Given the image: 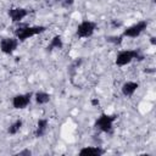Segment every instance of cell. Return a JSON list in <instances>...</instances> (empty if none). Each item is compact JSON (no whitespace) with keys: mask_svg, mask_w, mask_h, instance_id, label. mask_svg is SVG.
Returning a JSON list of instances; mask_svg holds the SVG:
<instances>
[{"mask_svg":"<svg viewBox=\"0 0 156 156\" xmlns=\"http://www.w3.org/2000/svg\"><path fill=\"white\" fill-rule=\"evenodd\" d=\"M135 58L141 60V56L139 55V51L138 50H122V51H119L117 54L115 63L118 67H123V66L129 65Z\"/></svg>","mask_w":156,"mask_h":156,"instance_id":"obj_3","label":"cell"},{"mask_svg":"<svg viewBox=\"0 0 156 156\" xmlns=\"http://www.w3.org/2000/svg\"><path fill=\"white\" fill-rule=\"evenodd\" d=\"M62 46H63V41H62L61 35H55V37L51 39L50 44L48 45L46 50H48V51H51V50H54V49H61Z\"/></svg>","mask_w":156,"mask_h":156,"instance_id":"obj_13","label":"cell"},{"mask_svg":"<svg viewBox=\"0 0 156 156\" xmlns=\"http://www.w3.org/2000/svg\"><path fill=\"white\" fill-rule=\"evenodd\" d=\"M150 43H151V45H156V38L155 37H151L150 38Z\"/></svg>","mask_w":156,"mask_h":156,"instance_id":"obj_19","label":"cell"},{"mask_svg":"<svg viewBox=\"0 0 156 156\" xmlns=\"http://www.w3.org/2000/svg\"><path fill=\"white\" fill-rule=\"evenodd\" d=\"M105 154V150L100 146H85L79 150L80 156H101Z\"/></svg>","mask_w":156,"mask_h":156,"instance_id":"obj_10","label":"cell"},{"mask_svg":"<svg viewBox=\"0 0 156 156\" xmlns=\"http://www.w3.org/2000/svg\"><path fill=\"white\" fill-rule=\"evenodd\" d=\"M33 98V94L32 93H24V94H17L12 98L11 100V104H12V107L16 108V110H23L26 108L29 104H30V100Z\"/></svg>","mask_w":156,"mask_h":156,"instance_id":"obj_6","label":"cell"},{"mask_svg":"<svg viewBox=\"0 0 156 156\" xmlns=\"http://www.w3.org/2000/svg\"><path fill=\"white\" fill-rule=\"evenodd\" d=\"M22 124H23V122H22L21 119L15 121L13 123H11V124L9 126V128H7V133H9L10 135H15V134H17V133L20 132V129L22 128Z\"/></svg>","mask_w":156,"mask_h":156,"instance_id":"obj_14","label":"cell"},{"mask_svg":"<svg viewBox=\"0 0 156 156\" xmlns=\"http://www.w3.org/2000/svg\"><path fill=\"white\" fill-rule=\"evenodd\" d=\"M17 46H18V39L17 38L9 37V38H2L0 40V50L5 55L13 54L16 51Z\"/></svg>","mask_w":156,"mask_h":156,"instance_id":"obj_7","label":"cell"},{"mask_svg":"<svg viewBox=\"0 0 156 156\" xmlns=\"http://www.w3.org/2000/svg\"><path fill=\"white\" fill-rule=\"evenodd\" d=\"M146 27H147V22L146 21H139V22H136V23L127 27L123 30L122 37L123 38H126V37L127 38H136V37H139L146 29Z\"/></svg>","mask_w":156,"mask_h":156,"instance_id":"obj_5","label":"cell"},{"mask_svg":"<svg viewBox=\"0 0 156 156\" xmlns=\"http://www.w3.org/2000/svg\"><path fill=\"white\" fill-rule=\"evenodd\" d=\"M117 119V115H107V113H101L95 123L94 127L99 129L102 133H111L113 129V122Z\"/></svg>","mask_w":156,"mask_h":156,"instance_id":"obj_2","label":"cell"},{"mask_svg":"<svg viewBox=\"0 0 156 156\" xmlns=\"http://www.w3.org/2000/svg\"><path fill=\"white\" fill-rule=\"evenodd\" d=\"M99 104H100V101H99V99H91V105L93 106H99Z\"/></svg>","mask_w":156,"mask_h":156,"instance_id":"obj_17","label":"cell"},{"mask_svg":"<svg viewBox=\"0 0 156 156\" xmlns=\"http://www.w3.org/2000/svg\"><path fill=\"white\" fill-rule=\"evenodd\" d=\"M139 88V83L138 82H133V80H128L126 83H123L122 88H121V91L122 94L126 96V98H130L134 95V93L138 90Z\"/></svg>","mask_w":156,"mask_h":156,"instance_id":"obj_9","label":"cell"},{"mask_svg":"<svg viewBox=\"0 0 156 156\" xmlns=\"http://www.w3.org/2000/svg\"><path fill=\"white\" fill-rule=\"evenodd\" d=\"M29 13V10L24 9V7H12L9 10L7 15L10 17V20L16 23V22H21L24 17H27V15Z\"/></svg>","mask_w":156,"mask_h":156,"instance_id":"obj_8","label":"cell"},{"mask_svg":"<svg viewBox=\"0 0 156 156\" xmlns=\"http://www.w3.org/2000/svg\"><path fill=\"white\" fill-rule=\"evenodd\" d=\"M45 30H46L45 26H27V24H24L16 29L15 35L18 39V41H24V40L29 39L32 37H35Z\"/></svg>","mask_w":156,"mask_h":156,"instance_id":"obj_1","label":"cell"},{"mask_svg":"<svg viewBox=\"0 0 156 156\" xmlns=\"http://www.w3.org/2000/svg\"><path fill=\"white\" fill-rule=\"evenodd\" d=\"M50 99H51V95L46 91H37L34 94V100L38 105H45L50 101Z\"/></svg>","mask_w":156,"mask_h":156,"instance_id":"obj_12","label":"cell"},{"mask_svg":"<svg viewBox=\"0 0 156 156\" xmlns=\"http://www.w3.org/2000/svg\"><path fill=\"white\" fill-rule=\"evenodd\" d=\"M96 29V23L93 22V21H83L78 24L77 27V30H76V34L78 38H82V39H85V38H90Z\"/></svg>","mask_w":156,"mask_h":156,"instance_id":"obj_4","label":"cell"},{"mask_svg":"<svg viewBox=\"0 0 156 156\" xmlns=\"http://www.w3.org/2000/svg\"><path fill=\"white\" fill-rule=\"evenodd\" d=\"M152 1H154V2H155V1H156V0H152Z\"/></svg>","mask_w":156,"mask_h":156,"instance_id":"obj_20","label":"cell"},{"mask_svg":"<svg viewBox=\"0 0 156 156\" xmlns=\"http://www.w3.org/2000/svg\"><path fill=\"white\" fill-rule=\"evenodd\" d=\"M106 39H107V41L113 43L115 45H119V44L122 43V40H123V37H122V34H121V35H118V37H108V38H106Z\"/></svg>","mask_w":156,"mask_h":156,"instance_id":"obj_15","label":"cell"},{"mask_svg":"<svg viewBox=\"0 0 156 156\" xmlns=\"http://www.w3.org/2000/svg\"><path fill=\"white\" fill-rule=\"evenodd\" d=\"M16 155H17V156H30V155H32V151H30L29 149H24V150L18 151Z\"/></svg>","mask_w":156,"mask_h":156,"instance_id":"obj_16","label":"cell"},{"mask_svg":"<svg viewBox=\"0 0 156 156\" xmlns=\"http://www.w3.org/2000/svg\"><path fill=\"white\" fill-rule=\"evenodd\" d=\"M48 127H49V121L46 118H40L37 123V129L34 132V135L35 138H41L45 135L46 130H48Z\"/></svg>","mask_w":156,"mask_h":156,"instance_id":"obj_11","label":"cell"},{"mask_svg":"<svg viewBox=\"0 0 156 156\" xmlns=\"http://www.w3.org/2000/svg\"><path fill=\"white\" fill-rule=\"evenodd\" d=\"M73 1H74V0H66V1L63 2V6H71V5L73 4Z\"/></svg>","mask_w":156,"mask_h":156,"instance_id":"obj_18","label":"cell"}]
</instances>
